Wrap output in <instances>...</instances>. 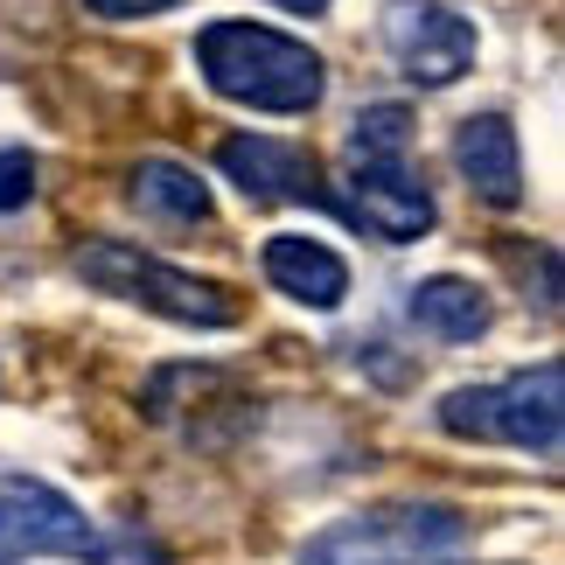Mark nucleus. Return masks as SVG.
I'll use <instances>...</instances> for the list:
<instances>
[{
	"mask_svg": "<svg viewBox=\"0 0 565 565\" xmlns=\"http://www.w3.org/2000/svg\"><path fill=\"white\" fill-rule=\"evenodd\" d=\"M195 71L216 98L252 105V113H315L329 92V71L300 35L266 21H210L195 35Z\"/></svg>",
	"mask_w": 565,
	"mask_h": 565,
	"instance_id": "f257e3e1",
	"label": "nucleus"
},
{
	"mask_svg": "<svg viewBox=\"0 0 565 565\" xmlns=\"http://www.w3.org/2000/svg\"><path fill=\"white\" fill-rule=\"evenodd\" d=\"M440 426L454 440L516 447L537 461H558L565 447V363L545 356L537 371H516L503 384H461L440 398Z\"/></svg>",
	"mask_w": 565,
	"mask_h": 565,
	"instance_id": "f03ea898",
	"label": "nucleus"
},
{
	"mask_svg": "<svg viewBox=\"0 0 565 565\" xmlns=\"http://www.w3.org/2000/svg\"><path fill=\"white\" fill-rule=\"evenodd\" d=\"M77 279H92V287L113 294V300H134V308H147V315L182 321V329H231L237 321L231 287L195 279V273L168 266V258H154V252L126 245V237H92V245H77Z\"/></svg>",
	"mask_w": 565,
	"mask_h": 565,
	"instance_id": "7ed1b4c3",
	"label": "nucleus"
},
{
	"mask_svg": "<svg viewBox=\"0 0 565 565\" xmlns=\"http://www.w3.org/2000/svg\"><path fill=\"white\" fill-rule=\"evenodd\" d=\"M468 545V516L447 503H377L356 516H335L308 537L300 565H433Z\"/></svg>",
	"mask_w": 565,
	"mask_h": 565,
	"instance_id": "20e7f679",
	"label": "nucleus"
},
{
	"mask_svg": "<svg viewBox=\"0 0 565 565\" xmlns=\"http://www.w3.org/2000/svg\"><path fill=\"white\" fill-rule=\"evenodd\" d=\"M384 50L391 63L426 84V92H440V84H461L475 71V56H482V42H475V21L454 14L447 0H384Z\"/></svg>",
	"mask_w": 565,
	"mask_h": 565,
	"instance_id": "39448f33",
	"label": "nucleus"
},
{
	"mask_svg": "<svg viewBox=\"0 0 565 565\" xmlns=\"http://www.w3.org/2000/svg\"><path fill=\"white\" fill-rule=\"evenodd\" d=\"M92 537V516H84L63 489L50 482H0V565L21 558H84Z\"/></svg>",
	"mask_w": 565,
	"mask_h": 565,
	"instance_id": "423d86ee",
	"label": "nucleus"
},
{
	"mask_svg": "<svg viewBox=\"0 0 565 565\" xmlns=\"http://www.w3.org/2000/svg\"><path fill=\"white\" fill-rule=\"evenodd\" d=\"M335 210L350 216V224H363L371 237H384V245H412V237L433 231V189L412 175L405 161H350V175H342L335 189Z\"/></svg>",
	"mask_w": 565,
	"mask_h": 565,
	"instance_id": "0eeeda50",
	"label": "nucleus"
},
{
	"mask_svg": "<svg viewBox=\"0 0 565 565\" xmlns=\"http://www.w3.org/2000/svg\"><path fill=\"white\" fill-rule=\"evenodd\" d=\"M216 168L252 195V203H308L321 195V175H315V154L294 140H273V134H237L216 147Z\"/></svg>",
	"mask_w": 565,
	"mask_h": 565,
	"instance_id": "6e6552de",
	"label": "nucleus"
},
{
	"mask_svg": "<svg viewBox=\"0 0 565 565\" xmlns=\"http://www.w3.org/2000/svg\"><path fill=\"white\" fill-rule=\"evenodd\" d=\"M454 168H461V182L482 195V203H495V210L524 203V147H516V126L503 113L461 119V134H454Z\"/></svg>",
	"mask_w": 565,
	"mask_h": 565,
	"instance_id": "1a4fd4ad",
	"label": "nucleus"
},
{
	"mask_svg": "<svg viewBox=\"0 0 565 565\" xmlns=\"http://www.w3.org/2000/svg\"><path fill=\"white\" fill-rule=\"evenodd\" d=\"M266 279L287 300L300 308H342V294H350V266H342V252H329L321 237H300V231H279L266 237Z\"/></svg>",
	"mask_w": 565,
	"mask_h": 565,
	"instance_id": "9d476101",
	"label": "nucleus"
},
{
	"mask_svg": "<svg viewBox=\"0 0 565 565\" xmlns=\"http://www.w3.org/2000/svg\"><path fill=\"white\" fill-rule=\"evenodd\" d=\"M405 315L419 321L426 335H440V342H475V335H489V321H495L489 294L475 287V279H454V273L419 279L412 300H405Z\"/></svg>",
	"mask_w": 565,
	"mask_h": 565,
	"instance_id": "9b49d317",
	"label": "nucleus"
},
{
	"mask_svg": "<svg viewBox=\"0 0 565 565\" xmlns=\"http://www.w3.org/2000/svg\"><path fill=\"white\" fill-rule=\"evenodd\" d=\"M134 203L147 216H168V224H203V216H210V182L195 175L189 161L154 154V161L134 168Z\"/></svg>",
	"mask_w": 565,
	"mask_h": 565,
	"instance_id": "f8f14e48",
	"label": "nucleus"
},
{
	"mask_svg": "<svg viewBox=\"0 0 565 565\" xmlns=\"http://www.w3.org/2000/svg\"><path fill=\"white\" fill-rule=\"evenodd\" d=\"M405 140H412L405 105H363L350 126V161H405Z\"/></svg>",
	"mask_w": 565,
	"mask_h": 565,
	"instance_id": "ddd939ff",
	"label": "nucleus"
},
{
	"mask_svg": "<svg viewBox=\"0 0 565 565\" xmlns=\"http://www.w3.org/2000/svg\"><path fill=\"white\" fill-rule=\"evenodd\" d=\"M35 195V154H21V147H8L0 154V216L8 210H21Z\"/></svg>",
	"mask_w": 565,
	"mask_h": 565,
	"instance_id": "4468645a",
	"label": "nucleus"
},
{
	"mask_svg": "<svg viewBox=\"0 0 565 565\" xmlns=\"http://www.w3.org/2000/svg\"><path fill=\"white\" fill-rule=\"evenodd\" d=\"M92 14L105 21H140V14H168V8H182V0H84Z\"/></svg>",
	"mask_w": 565,
	"mask_h": 565,
	"instance_id": "2eb2a0df",
	"label": "nucleus"
},
{
	"mask_svg": "<svg viewBox=\"0 0 565 565\" xmlns=\"http://www.w3.org/2000/svg\"><path fill=\"white\" fill-rule=\"evenodd\" d=\"M279 8H287V14H321L329 0H279Z\"/></svg>",
	"mask_w": 565,
	"mask_h": 565,
	"instance_id": "dca6fc26",
	"label": "nucleus"
}]
</instances>
